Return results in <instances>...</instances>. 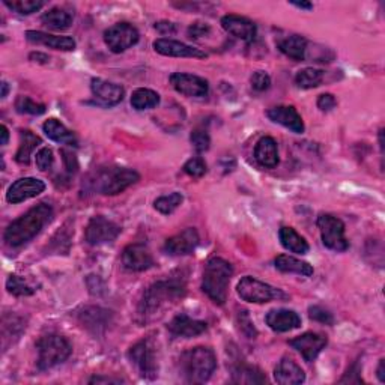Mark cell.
I'll use <instances>...</instances> for the list:
<instances>
[{"instance_id":"obj_1","label":"cell","mask_w":385,"mask_h":385,"mask_svg":"<svg viewBox=\"0 0 385 385\" xmlns=\"http://www.w3.org/2000/svg\"><path fill=\"white\" fill-rule=\"evenodd\" d=\"M53 208L49 203H40L37 207L31 208L28 212L23 214L22 217L14 220L10 226L6 228L3 239L5 243L12 247H22L28 244L37 237L42 228L51 221Z\"/></svg>"},{"instance_id":"obj_2","label":"cell","mask_w":385,"mask_h":385,"mask_svg":"<svg viewBox=\"0 0 385 385\" xmlns=\"http://www.w3.org/2000/svg\"><path fill=\"white\" fill-rule=\"evenodd\" d=\"M185 295V283L179 279L161 280L157 282L146 289L145 295L139 307V315L143 320H148L149 318L155 316L163 309H166L169 304L176 302V300L182 298Z\"/></svg>"},{"instance_id":"obj_3","label":"cell","mask_w":385,"mask_h":385,"mask_svg":"<svg viewBox=\"0 0 385 385\" xmlns=\"http://www.w3.org/2000/svg\"><path fill=\"white\" fill-rule=\"evenodd\" d=\"M179 369L188 384L207 382L217 369L216 354L205 346L188 349L179 357Z\"/></svg>"},{"instance_id":"obj_4","label":"cell","mask_w":385,"mask_h":385,"mask_svg":"<svg viewBox=\"0 0 385 385\" xmlns=\"http://www.w3.org/2000/svg\"><path fill=\"white\" fill-rule=\"evenodd\" d=\"M232 275H234V266L230 262L223 257H211L203 270L202 291L214 302L223 306L228 300V289Z\"/></svg>"},{"instance_id":"obj_5","label":"cell","mask_w":385,"mask_h":385,"mask_svg":"<svg viewBox=\"0 0 385 385\" xmlns=\"http://www.w3.org/2000/svg\"><path fill=\"white\" fill-rule=\"evenodd\" d=\"M140 175L134 169L128 167H107L96 170V173L91 179V188L94 191L104 196H116L127 190L128 187L136 184Z\"/></svg>"},{"instance_id":"obj_6","label":"cell","mask_w":385,"mask_h":385,"mask_svg":"<svg viewBox=\"0 0 385 385\" xmlns=\"http://www.w3.org/2000/svg\"><path fill=\"white\" fill-rule=\"evenodd\" d=\"M38 369L49 370L65 363L73 354V346L60 334H46L37 342Z\"/></svg>"},{"instance_id":"obj_7","label":"cell","mask_w":385,"mask_h":385,"mask_svg":"<svg viewBox=\"0 0 385 385\" xmlns=\"http://www.w3.org/2000/svg\"><path fill=\"white\" fill-rule=\"evenodd\" d=\"M237 292L243 301L255 304H265L274 300L286 301L289 298V295L284 293L282 289L257 280L252 275H246L239 280L237 286Z\"/></svg>"},{"instance_id":"obj_8","label":"cell","mask_w":385,"mask_h":385,"mask_svg":"<svg viewBox=\"0 0 385 385\" xmlns=\"http://www.w3.org/2000/svg\"><path fill=\"white\" fill-rule=\"evenodd\" d=\"M316 225L320 230L322 243L333 252L342 253L349 248V241L345 237V223L331 216V214H320Z\"/></svg>"},{"instance_id":"obj_9","label":"cell","mask_w":385,"mask_h":385,"mask_svg":"<svg viewBox=\"0 0 385 385\" xmlns=\"http://www.w3.org/2000/svg\"><path fill=\"white\" fill-rule=\"evenodd\" d=\"M128 358L137 367L142 378L154 381L158 376V363L155 357V349L151 340L143 339L136 345H132L128 351Z\"/></svg>"},{"instance_id":"obj_10","label":"cell","mask_w":385,"mask_h":385,"mask_svg":"<svg viewBox=\"0 0 385 385\" xmlns=\"http://www.w3.org/2000/svg\"><path fill=\"white\" fill-rule=\"evenodd\" d=\"M139 40H140L139 31L134 28L131 23H127V22L116 23L110 26L109 29H105L104 32L105 46L109 47L112 53H116V55H119V53H123L125 50L136 46Z\"/></svg>"},{"instance_id":"obj_11","label":"cell","mask_w":385,"mask_h":385,"mask_svg":"<svg viewBox=\"0 0 385 385\" xmlns=\"http://www.w3.org/2000/svg\"><path fill=\"white\" fill-rule=\"evenodd\" d=\"M121 226L116 225L114 221L105 219L103 216L92 217L91 221L87 223L85 238L87 244L91 246H101L107 243H113V241L119 237Z\"/></svg>"},{"instance_id":"obj_12","label":"cell","mask_w":385,"mask_h":385,"mask_svg":"<svg viewBox=\"0 0 385 385\" xmlns=\"http://www.w3.org/2000/svg\"><path fill=\"white\" fill-rule=\"evenodd\" d=\"M170 85L176 92L190 98H203L209 94V83L194 74L175 73L170 76Z\"/></svg>"},{"instance_id":"obj_13","label":"cell","mask_w":385,"mask_h":385,"mask_svg":"<svg viewBox=\"0 0 385 385\" xmlns=\"http://www.w3.org/2000/svg\"><path fill=\"white\" fill-rule=\"evenodd\" d=\"M46 190V184L38 178H20L8 188L6 200L12 205H19L22 202L37 198Z\"/></svg>"},{"instance_id":"obj_14","label":"cell","mask_w":385,"mask_h":385,"mask_svg":"<svg viewBox=\"0 0 385 385\" xmlns=\"http://www.w3.org/2000/svg\"><path fill=\"white\" fill-rule=\"evenodd\" d=\"M122 264L128 271L142 273L154 266L155 261H154V256L151 253V250L145 244L136 243L123 248Z\"/></svg>"},{"instance_id":"obj_15","label":"cell","mask_w":385,"mask_h":385,"mask_svg":"<svg viewBox=\"0 0 385 385\" xmlns=\"http://www.w3.org/2000/svg\"><path fill=\"white\" fill-rule=\"evenodd\" d=\"M289 345L295 351H298L307 363H313L322 352V349L328 345V339L318 333H304L289 340Z\"/></svg>"},{"instance_id":"obj_16","label":"cell","mask_w":385,"mask_h":385,"mask_svg":"<svg viewBox=\"0 0 385 385\" xmlns=\"http://www.w3.org/2000/svg\"><path fill=\"white\" fill-rule=\"evenodd\" d=\"M199 243H200V238L198 230L194 228H188L182 230L181 234L170 237L164 243L163 250L166 255H170V256H187L194 252Z\"/></svg>"},{"instance_id":"obj_17","label":"cell","mask_w":385,"mask_h":385,"mask_svg":"<svg viewBox=\"0 0 385 385\" xmlns=\"http://www.w3.org/2000/svg\"><path fill=\"white\" fill-rule=\"evenodd\" d=\"M221 26L228 33L234 35L235 38L243 40L246 42H253L256 35H257V28L256 24L243 15L237 14H228L221 19Z\"/></svg>"},{"instance_id":"obj_18","label":"cell","mask_w":385,"mask_h":385,"mask_svg":"<svg viewBox=\"0 0 385 385\" xmlns=\"http://www.w3.org/2000/svg\"><path fill=\"white\" fill-rule=\"evenodd\" d=\"M154 50L160 55L169 58H193V59H207L208 55L205 51L194 49L181 41L160 38L154 41Z\"/></svg>"},{"instance_id":"obj_19","label":"cell","mask_w":385,"mask_h":385,"mask_svg":"<svg viewBox=\"0 0 385 385\" xmlns=\"http://www.w3.org/2000/svg\"><path fill=\"white\" fill-rule=\"evenodd\" d=\"M91 89H92V95L96 100V104H100L103 107L118 105L123 100V95H125L122 86L107 82V80H103V78H92Z\"/></svg>"},{"instance_id":"obj_20","label":"cell","mask_w":385,"mask_h":385,"mask_svg":"<svg viewBox=\"0 0 385 385\" xmlns=\"http://www.w3.org/2000/svg\"><path fill=\"white\" fill-rule=\"evenodd\" d=\"M266 116L274 123H279V125H282V127L291 130L295 134H302L304 131H306L301 114L292 105L273 107V109L266 112Z\"/></svg>"},{"instance_id":"obj_21","label":"cell","mask_w":385,"mask_h":385,"mask_svg":"<svg viewBox=\"0 0 385 385\" xmlns=\"http://www.w3.org/2000/svg\"><path fill=\"white\" fill-rule=\"evenodd\" d=\"M167 330L173 337L191 339L203 334L208 330V324L205 320L191 319L187 315H176L172 320L169 322Z\"/></svg>"},{"instance_id":"obj_22","label":"cell","mask_w":385,"mask_h":385,"mask_svg":"<svg viewBox=\"0 0 385 385\" xmlns=\"http://www.w3.org/2000/svg\"><path fill=\"white\" fill-rule=\"evenodd\" d=\"M265 322L275 333H288V331L301 327V318L298 313L288 309H275L268 311Z\"/></svg>"},{"instance_id":"obj_23","label":"cell","mask_w":385,"mask_h":385,"mask_svg":"<svg viewBox=\"0 0 385 385\" xmlns=\"http://www.w3.org/2000/svg\"><path fill=\"white\" fill-rule=\"evenodd\" d=\"M274 379L282 385H298L306 381V373L291 357H283L274 369Z\"/></svg>"},{"instance_id":"obj_24","label":"cell","mask_w":385,"mask_h":385,"mask_svg":"<svg viewBox=\"0 0 385 385\" xmlns=\"http://www.w3.org/2000/svg\"><path fill=\"white\" fill-rule=\"evenodd\" d=\"M26 40L33 44H40V46L62 51H73L77 46L76 41L71 37H58V35L44 33L40 31H28L26 32Z\"/></svg>"},{"instance_id":"obj_25","label":"cell","mask_w":385,"mask_h":385,"mask_svg":"<svg viewBox=\"0 0 385 385\" xmlns=\"http://www.w3.org/2000/svg\"><path fill=\"white\" fill-rule=\"evenodd\" d=\"M255 158L259 164L266 169H274L279 166L280 158L277 142L270 136L262 137L255 148Z\"/></svg>"},{"instance_id":"obj_26","label":"cell","mask_w":385,"mask_h":385,"mask_svg":"<svg viewBox=\"0 0 385 385\" xmlns=\"http://www.w3.org/2000/svg\"><path fill=\"white\" fill-rule=\"evenodd\" d=\"M41 22L46 28L62 32L69 29L71 26H73L74 12L71 10H67V8L56 6V8H51V10H49L46 14H44L41 17Z\"/></svg>"},{"instance_id":"obj_27","label":"cell","mask_w":385,"mask_h":385,"mask_svg":"<svg viewBox=\"0 0 385 385\" xmlns=\"http://www.w3.org/2000/svg\"><path fill=\"white\" fill-rule=\"evenodd\" d=\"M44 132L47 134V137L53 142L60 143V145L68 146H77V137L73 131H69L60 121L51 118L44 122L42 125Z\"/></svg>"},{"instance_id":"obj_28","label":"cell","mask_w":385,"mask_h":385,"mask_svg":"<svg viewBox=\"0 0 385 385\" xmlns=\"http://www.w3.org/2000/svg\"><path fill=\"white\" fill-rule=\"evenodd\" d=\"M307 40L301 37V35H291V37L280 40L277 47H279L284 56L302 62L307 58Z\"/></svg>"},{"instance_id":"obj_29","label":"cell","mask_w":385,"mask_h":385,"mask_svg":"<svg viewBox=\"0 0 385 385\" xmlns=\"http://www.w3.org/2000/svg\"><path fill=\"white\" fill-rule=\"evenodd\" d=\"M274 265L282 273H295L304 277H310L315 273L313 266L309 262H304L301 259H297L289 255H280L275 257Z\"/></svg>"},{"instance_id":"obj_30","label":"cell","mask_w":385,"mask_h":385,"mask_svg":"<svg viewBox=\"0 0 385 385\" xmlns=\"http://www.w3.org/2000/svg\"><path fill=\"white\" fill-rule=\"evenodd\" d=\"M41 143H42V140H41V137L37 136V134H33L31 130H22L20 131V146L15 154L17 163L23 164V166L29 164L33 151L37 149Z\"/></svg>"},{"instance_id":"obj_31","label":"cell","mask_w":385,"mask_h":385,"mask_svg":"<svg viewBox=\"0 0 385 385\" xmlns=\"http://www.w3.org/2000/svg\"><path fill=\"white\" fill-rule=\"evenodd\" d=\"M279 239L282 246L289 250L292 253H297V255H306L309 252V243L306 239H304L297 230L289 226H283L279 230Z\"/></svg>"},{"instance_id":"obj_32","label":"cell","mask_w":385,"mask_h":385,"mask_svg":"<svg viewBox=\"0 0 385 385\" xmlns=\"http://www.w3.org/2000/svg\"><path fill=\"white\" fill-rule=\"evenodd\" d=\"M109 313L107 310H103L100 307H86L83 313H80V320L85 324L86 328L92 330L96 334L100 330H104L109 322Z\"/></svg>"},{"instance_id":"obj_33","label":"cell","mask_w":385,"mask_h":385,"mask_svg":"<svg viewBox=\"0 0 385 385\" xmlns=\"http://www.w3.org/2000/svg\"><path fill=\"white\" fill-rule=\"evenodd\" d=\"M232 381L237 384H264L266 382V376L255 366L238 364L232 369Z\"/></svg>"},{"instance_id":"obj_34","label":"cell","mask_w":385,"mask_h":385,"mask_svg":"<svg viewBox=\"0 0 385 385\" xmlns=\"http://www.w3.org/2000/svg\"><path fill=\"white\" fill-rule=\"evenodd\" d=\"M158 104H160V95L155 91H152V89L139 87L131 95L132 109H136L139 112L155 109Z\"/></svg>"},{"instance_id":"obj_35","label":"cell","mask_w":385,"mask_h":385,"mask_svg":"<svg viewBox=\"0 0 385 385\" xmlns=\"http://www.w3.org/2000/svg\"><path fill=\"white\" fill-rule=\"evenodd\" d=\"M325 73L318 68H304L298 71V74L295 76V85L301 89H313L320 86L324 82Z\"/></svg>"},{"instance_id":"obj_36","label":"cell","mask_w":385,"mask_h":385,"mask_svg":"<svg viewBox=\"0 0 385 385\" xmlns=\"http://www.w3.org/2000/svg\"><path fill=\"white\" fill-rule=\"evenodd\" d=\"M182 202H184V196L179 191H173V193L158 198L154 202V208L158 212L164 214V216H170V214L175 212L179 207H181Z\"/></svg>"},{"instance_id":"obj_37","label":"cell","mask_w":385,"mask_h":385,"mask_svg":"<svg viewBox=\"0 0 385 385\" xmlns=\"http://www.w3.org/2000/svg\"><path fill=\"white\" fill-rule=\"evenodd\" d=\"M3 5L22 15H31L38 12L46 3L42 0H12V2L11 0H3Z\"/></svg>"},{"instance_id":"obj_38","label":"cell","mask_w":385,"mask_h":385,"mask_svg":"<svg viewBox=\"0 0 385 385\" xmlns=\"http://www.w3.org/2000/svg\"><path fill=\"white\" fill-rule=\"evenodd\" d=\"M15 110L19 112L20 114H33V116H40L44 114L47 110L46 104H40L37 101H33L32 98L29 96H23L20 95L15 100Z\"/></svg>"},{"instance_id":"obj_39","label":"cell","mask_w":385,"mask_h":385,"mask_svg":"<svg viewBox=\"0 0 385 385\" xmlns=\"http://www.w3.org/2000/svg\"><path fill=\"white\" fill-rule=\"evenodd\" d=\"M6 289L10 293L15 295V297H31L35 293V289L31 284H28L23 277L11 274L10 279L6 280Z\"/></svg>"},{"instance_id":"obj_40","label":"cell","mask_w":385,"mask_h":385,"mask_svg":"<svg viewBox=\"0 0 385 385\" xmlns=\"http://www.w3.org/2000/svg\"><path fill=\"white\" fill-rule=\"evenodd\" d=\"M190 142L193 148L198 151V152H205L208 151L211 146V137L207 130L203 128H196L193 130L191 136H190Z\"/></svg>"},{"instance_id":"obj_41","label":"cell","mask_w":385,"mask_h":385,"mask_svg":"<svg viewBox=\"0 0 385 385\" xmlns=\"http://www.w3.org/2000/svg\"><path fill=\"white\" fill-rule=\"evenodd\" d=\"M182 169H184V172L188 176H191V178H202L205 173H207V170H208L207 163H205V160L200 158V157L190 158L184 164Z\"/></svg>"},{"instance_id":"obj_42","label":"cell","mask_w":385,"mask_h":385,"mask_svg":"<svg viewBox=\"0 0 385 385\" xmlns=\"http://www.w3.org/2000/svg\"><path fill=\"white\" fill-rule=\"evenodd\" d=\"M309 318L319 324L324 325H333L334 324V316L330 310L324 309L322 306H310L309 307Z\"/></svg>"},{"instance_id":"obj_43","label":"cell","mask_w":385,"mask_h":385,"mask_svg":"<svg viewBox=\"0 0 385 385\" xmlns=\"http://www.w3.org/2000/svg\"><path fill=\"white\" fill-rule=\"evenodd\" d=\"M250 83H252V87L256 92H265L271 86V77L266 71H256L250 78Z\"/></svg>"},{"instance_id":"obj_44","label":"cell","mask_w":385,"mask_h":385,"mask_svg":"<svg viewBox=\"0 0 385 385\" xmlns=\"http://www.w3.org/2000/svg\"><path fill=\"white\" fill-rule=\"evenodd\" d=\"M35 163L41 172H47L49 169H51L53 163H55V157H53V151L50 148H41L37 152V157H35Z\"/></svg>"},{"instance_id":"obj_45","label":"cell","mask_w":385,"mask_h":385,"mask_svg":"<svg viewBox=\"0 0 385 385\" xmlns=\"http://www.w3.org/2000/svg\"><path fill=\"white\" fill-rule=\"evenodd\" d=\"M212 32L211 29V26L207 24V23H202V22H198V23H193L190 28H188L187 33H188V38H191V40H202V38H207L209 37Z\"/></svg>"},{"instance_id":"obj_46","label":"cell","mask_w":385,"mask_h":385,"mask_svg":"<svg viewBox=\"0 0 385 385\" xmlns=\"http://www.w3.org/2000/svg\"><path fill=\"white\" fill-rule=\"evenodd\" d=\"M238 320H239V325H241V330H243V333L248 337V339H255L257 336V331L255 328V324L252 322V319H250L248 316V311H243L241 313L239 311V316H238Z\"/></svg>"},{"instance_id":"obj_47","label":"cell","mask_w":385,"mask_h":385,"mask_svg":"<svg viewBox=\"0 0 385 385\" xmlns=\"http://www.w3.org/2000/svg\"><path fill=\"white\" fill-rule=\"evenodd\" d=\"M60 155H62V160H64L67 173L68 175H74L77 170H78V161H77V157H76L74 152H71L68 149H62L60 151Z\"/></svg>"},{"instance_id":"obj_48","label":"cell","mask_w":385,"mask_h":385,"mask_svg":"<svg viewBox=\"0 0 385 385\" xmlns=\"http://www.w3.org/2000/svg\"><path fill=\"white\" fill-rule=\"evenodd\" d=\"M337 105V100L333 94H322L318 98V107L322 112H331Z\"/></svg>"},{"instance_id":"obj_49","label":"cell","mask_w":385,"mask_h":385,"mask_svg":"<svg viewBox=\"0 0 385 385\" xmlns=\"http://www.w3.org/2000/svg\"><path fill=\"white\" fill-rule=\"evenodd\" d=\"M155 31L160 32L161 35H173L176 33V24L172 23V22H167V20H163V22H158L155 23Z\"/></svg>"},{"instance_id":"obj_50","label":"cell","mask_w":385,"mask_h":385,"mask_svg":"<svg viewBox=\"0 0 385 385\" xmlns=\"http://www.w3.org/2000/svg\"><path fill=\"white\" fill-rule=\"evenodd\" d=\"M121 384L122 379H114V378H107V376H94V378L89 379V384Z\"/></svg>"},{"instance_id":"obj_51","label":"cell","mask_w":385,"mask_h":385,"mask_svg":"<svg viewBox=\"0 0 385 385\" xmlns=\"http://www.w3.org/2000/svg\"><path fill=\"white\" fill-rule=\"evenodd\" d=\"M29 59L33 60V62H40V64H47V62H49V56L44 55V53H40V51L31 53Z\"/></svg>"},{"instance_id":"obj_52","label":"cell","mask_w":385,"mask_h":385,"mask_svg":"<svg viewBox=\"0 0 385 385\" xmlns=\"http://www.w3.org/2000/svg\"><path fill=\"white\" fill-rule=\"evenodd\" d=\"M376 376H378L379 382L385 384V360H384V358H381V360H379L378 369H376Z\"/></svg>"},{"instance_id":"obj_53","label":"cell","mask_w":385,"mask_h":385,"mask_svg":"<svg viewBox=\"0 0 385 385\" xmlns=\"http://www.w3.org/2000/svg\"><path fill=\"white\" fill-rule=\"evenodd\" d=\"M291 5L300 8V10H306V11L313 10V5L309 3V2H291Z\"/></svg>"},{"instance_id":"obj_54","label":"cell","mask_w":385,"mask_h":385,"mask_svg":"<svg viewBox=\"0 0 385 385\" xmlns=\"http://www.w3.org/2000/svg\"><path fill=\"white\" fill-rule=\"evenodd\" d=\"M0 130H2V142H0V143H2V146H5L8 140H10V130L6 128V125H2V128H0Z\"/></svg>"},{"instance_id":"obj_55","label":"cell","mask_w":385,"mask_h":385,"mask_svg":"<svg viewBox=\"0 0 385 385\" xmlns=\"http://www.w3.org/2000/svg\"><path fill=\"white\" fill-rule=\"evenodd\" d=\"M0 86H2V94H0V96L6 98L8 92H10V85H8L6 82H2V85H0Z\"/></svg>"}]
</instances>
